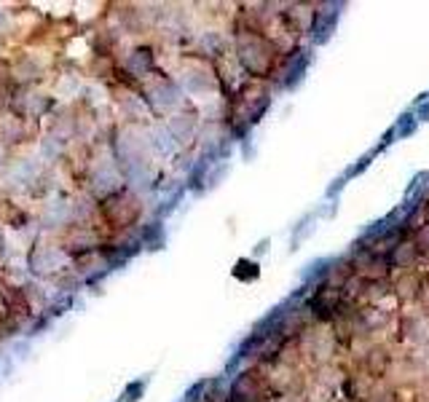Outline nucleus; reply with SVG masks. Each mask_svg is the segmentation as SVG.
I'll return each mask as SVG.
<instances>
[{"mask_svg": "<svg viewBox=\"0 0 429 402\" xmlns=\"http://www.w3.org/2000/svg\"><path fill=\"white\" fill-rule=\"evenodd\" d=\"M419 250H429V223L419 231Z\"/></svg>", "mask_w": 429, "mask_h": 402, "instance_id": "f8f14e48", "label": "nucleus"}, {"mask_svg": "<svg viewBox=\"0 0 429 402\" xmlns=\"http://www.w3.org/2000/svg\"><path fill=\"white\" fill-rule=\"evenodd\" d=\"M145 386H148V378H140V381H134V383H129L127 392H124V402H137L143 397V392H145Z\"/></svg>", "mask_w": 429, "mask_h": 402, "instance_id": "9d476101", "label": "nucleus"}, {"mask_svg": "<svg viewBox=\"0 0 429 402\" xmlns=\"http://www.w3.org/2000/svg\"><path fill=\"white\" fill-rule=\"evenodd\" d=\"M306 70H308V51H298V54L293 56L290 70H287L284 86H287V89H295V86L303 81V76H306Z\"/></svg>", "mask_w": 429, "mask_h": 402, "instance_id": "20e7f679", "label": "nucleus"}, {"mask_svg": "<svg viewBox=\"0 0 429 402\" xmlns=\"http://www.w3.org/2000/svg\"><path fill=\"white\" fill-rule=\"evenodd\" d=\"M143 244H148V250H161L164 247V226L161 223H151L143 231Z\"/></svg>", "mask_w": 429, "mask_h": 402, "instance_id": "39448f33", "label": "nucleus"}, {"mask_svg": "<svg viewBox=\"0 0 429 402\" xmlns=\"http://www.w3.org/2000/svg\"><path fill=\"white\" fill-rule=\"evenodd\" d=\"M121 402H124V400H121Z\"/></svg>", "mask_w": 429, "mask_h": 402, "instance_id": "dca6fc26", "label": "nucleus"}, {"mask_svg": "<svg viewBox=\"0 0 429 402\" xmlns=\"http://www.w3.org/2000/svg\"><path fill=\"white\" fill-rule=\"evenodd\" d=\"M311 311L320 317V319H330L335 317V308H338V290H333L330 284H320V290L314 293L311 298Z\"/></svg>", "mask_w": 429, "mask_h": 402, "instance_id": "7ed1b4c3", "label": "nucleus"}, {"mask_svg": "<svg viewBox=\"0 0 429 402\" xmlns=\"http://www.w3.org/2000/svg\"><path fill=\"white\" fill-rule=\"evenodd\" d=\"M419 118H421V121H429V102H421V105H419Z\"/></svg>", "mask_w": 429, "mask_h": 402, "instance_id": "ddd939ff", "label": "nucleus"}, {"mask_svg": "<svg viewBox=\"0 0 429 402\" xmlns=\"http://www.w3.org/2000/svg\"><path fill=\"white\" fill-rule=\"evenodd\" d=\"M386 365H389L386 349H373V352L368 354V370H370V376H384Z\"/></svg>", "mask_w": 429, "mask_h": 402, "instance_id": "423d86ee", "label": "nucleus"}, {"mask_svg": "<svg viewBox=\"0 0 429 402\" xmlns=\"http://www.w3.org/2000/svg\"><path fill=\"white\" fill-rule=\"evenodd\" d=\"M416 126H419V118H416L413 113H403L397 126H395V134H397L400 140H403V137H410V134L416 131Z\"/></svg>", "mask_w": 429, "mask_h": 402, "instance_id": "1a4fd4ad", "label": "nucleus"}, {"mask_svg": "<svg viewBox=\"0 0 429 402\" xmlns=\"http://www.w3.org/2000/svg\"><path fill=\"white\" fill-rule=\"evenodd\" d=\"M25 352H30L27 343H17V357H25Z\"/></svg>", "mask_w": 429, "mask_h": 402, "instance_id": "4468645a", "label": "nucleus"}, {"mask_svg": "<svg viewBox=\"0 0 429 402\" xmlns=\"http://www.w3.org/2000/svg\"><path fill=\"white\" fill-rule=\"evenodd\" d=\"M266 247H269V242H260V244H258V247H255V252H258V255H260V252H266Z\"/></svg>", "mask_w": 429, "mask_h": 402, "instance_id": "2eb2a0df", "label": "nucleus"}, {"mask_svg": "<svg viewBox=\"0 0 429 402\" xmlns=\"http://www.w3.org/2000/svg\"><path fill=\"white\" fill-rule=\"evenodd\" d=\"M153 65V54L148 49H140L132 54V59H129V67L134 70V73H145V70H151Z\"/></svg>", "mask_w": 429, "mask_h": 402, "instance_id": "0eeeda50", "label": "nucleus"}, {"mask_svg": "<svg viewBox=\"0 0 429 402\" xmlns=\"http://www.w3.org/2000/svg\"><path fill=\"white\" fill-rule=\"evenodd\" d=\"M258 263H253V260H239L236 263V268H233V277L242 279V282H255L258 279Z\"/></svg>", "mask_w": 429, "mask_h": 402, "instance_id": "6e6552de", "label": "nucleus"}, {"mask_svg": "<svg viewBox=\"0 0 429 402\" xmlns=\"http://www.w3.org/2000/svg\"><path fill=\"white\" fill-rule=\"evenodd\" d=\"M239 56H242V65L253 76H266L271 70V46L260 35L242 38L239 41Z\"/></svg>", "mask_w": 429, "mask_h": 402, "instance_id": "f257e3e1", "label": "nucleus"}, {"mask_svg": "<svg viewBox=\"0 0 429 402\" xmlns=\"http://www.w3.org/2000/svg\"><path fill=\"white\" fill-rule=\"evenodd\" d=\"M341 8V3L338 6H325V11H317L314 14V22H311V38H314V43H328V38L333 35V30H335V22H338V11Z\"/></svg>", "mask_w": 429, "mask_h": 402, "instance_id": "f03ea898", "label": "nucleus"}, {"mask_svg": "<svg viewBox=\"0 0 429 402\" xmlns=\"http://www.w3.org/2000/svg\"><path fill=\"white\" fill-rule=\"evenodd\" d=\"M370 158H373V156H365V158H359V164H354L352 169L346 172V177H354V175H359V172H365V169L370 167Z\"/></svg>", "mask_w": 429, "mask_h": 402, "instance_id": "9b49d317", "label": "nucleus"}]
</instances>
